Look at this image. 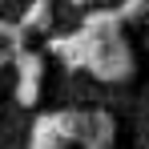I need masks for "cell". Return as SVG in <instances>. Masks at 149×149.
<instances>
[{
  "instance_id": "1",
  "label": "cell",
  "mask_w": 149,
  "mask_h": 149,
  "mask_svg": "<svg viewBox=\"0 0 149 149\" xmlns=\"http://www.w3.org/2000/svg\"><path fill=\"white\" fill-rule=\"evenodd\" d=\"M77 141V109L40 113L28 129V149H69Z\"/></svg>"
},
{
  "instance_id": "2",
  "label": "cell",
  "mask_w": 149,
  "mask_h": 149,
  "mask_svg": "<svg viewBox=\"0 0 149 149\" xmlns=\"http://www.w3.org/2000/svg\"><path fill=\"white\" fill-rule=\"evenodd\" d=\"M89 73L97 77V81H109V85H117V81H125V77L133 73V56H129V49L121 45V36L97 45L93 61H89Z\"/></svg>"
},
{
  "instance_id": "3",
  "label": "cell",
  "mask_w": 149,
  "mask_h": 149,
  "mask_svg": "<svg viewBox=\"0 0 149 149\" xmlns=\"http://www.w3.org/2000/svg\"><path fill=\"white\" fill-rule=\"evenodd\" d=\"M117 125L105 109H77V145L85 149H113Z\"/></svg>"
},
{
  "instance_id": "4",
  "label": "cell",
  "mask_w": 149,
  "mask_h": 149,
  "mask_svg": "<svg viewBox=\"0 0 149 149\" xmlns=\"http://www.w3.org/2000/svg\"><path fill=\"white\" fill-rule=\"evenodd\" d=\"M40 81H45V61L24 49L16 56V101H20L24 109H32V105L40 101Z\"/></svg>"
},
{
  "instance_id": "5",
  "label": "cell",
  "mask_w": 149,
  "mask_h": 149,
  "mask_svg": "<svg viewBox=\"0 0 149 149\" xmlns=\"http://www.w3.org/2000/svg\"><path fill=\"white\" fill-rule=\"evenodd\" d=\"M16 28L20 32H45V28H52V0H32Z\"/></svg>"
},
{
  "instance_id": "6",
  "label": "cell",
  "mask_w": 149,
  "mask_h": 149,
  "mask_svg": "<svg viewBox=\"0 0 149 149\" xmlns=\"http://www.w3.org/2000/svg\"><path fill=\"white\" fill-rule=\"evenodd\" d=\"M73 4H89V0H73Z\"/></svg>"
}]
</instances>
